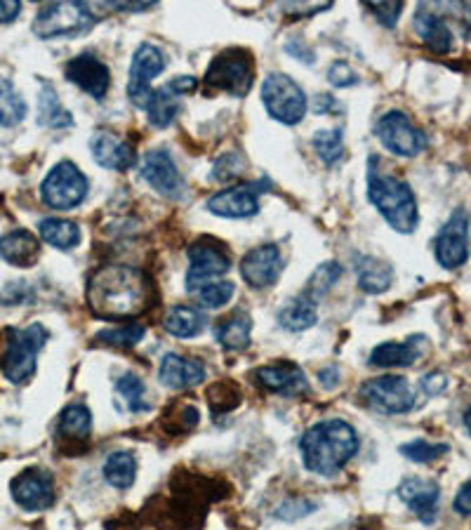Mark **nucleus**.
Returning a JSON list of instances; mask_svg holds the SVG:
<instances>
[{"instance_id":"obj_13","label":"nucleus","mask_w":471,"mask_h":530,"mask_svg":"<svg viewBox=\"0 0 471 530\" xmlns=\"http://www.w3.org/2000/svg\"><path fill=\"white\" fill-rule=\"evenodd\" d=\"M165 69V55L154 43H142L132 57L128 97L130 102L144 109L151 97V83Z\"/></svg>"},{"instance_id":"obj_9","label":"nucleus","mask_w":471,"mask_h":530,"mask_svg":"<svg viewBox=\"0 0 471 530\" xmlns=\"http://www.w3.org/2000/svg\"><path fill=\"white\" fill-rule=\"evenodd\" d=\"M361 399L384 415H403L415 408V389L401 375H384L361 387Z\"/></svg>"},{"instance_id":"obj_37","label":"nucleus","mask_w":471,"mask_h":530,"mask_svg":"<svg viewBox=\"0 0 471 530\" xmlns=\"http://www.w3.org/2000/svg\"><path fill=\"white\" fill-rule=\"evenodd\" d=\"M311 144H314V151L325 165H335L342 161L344 156L342 130H318L314 139H311Z\"/></svg>"},{"instance_id":"obj_26","label":"nucleus","mask_w":471,"mask_h":530,"mask_svg":"<svg viewBox=\"0 0 471 530\" xmlns=\"http://www.w3.org/2000/svg\"><path fill=\"white\" fill-rule=\"evenodd\" d=\"M394 283V269L389 262L377 257H361L358 260V286L368 295L387 293Z\"/></svg>"},{"instance_id":"obj_51","label":"nucleus","mask_w":471,"mask_h":530,"mask_svg":"<svg viewBox=\"0 0 471 530\" xmlns=\"http://www.w3.org/2000/svg\"><path fill=\"white\" fill-rule=\"evenodd\" d=\"M318 377H321V384L325 389H335L337 384H340V380H337V377H340V370L333 366H330L328 370H321V375Z\"/></svg>"},{"instance_id":"obj_19","label":"nucleus","mask_w":471,"mask_h":530,"mask_svg":"<svg viewBox=\"0 0 471 530\" xmlns=\"http://www.w3.org/2000/svg\"><path fill=\"white\" fill-rule=\"evenodd\" d=\"M255 380L260 382L264 389H269L271 394H281V396H300L309 389V380L307 375H304V370L290 361L271 363V366L257 368Z\"/></svg>"},{"instance_id":"obj_31","label":"nucleus","mask_w":471,"mask_h":530,"mask_svg":"<svg viewBox=\"0 0 471 530\" xmlns=\"http://www.w3.org/2000/svg\"><path fill=\"white\" fill-rule=\"evenodd\" d=\"M163 328L168 330L172 337H179V340H189V337H196L203 333L205 328V318L198 309L194 307H172L168 314H165Z\"/></svg>"},{"instance_id":"obj_53","label":"nucleus","mask_w":471,"mask_h":530,"mask_svg":"<svg viewBox=\"0 0 471 530\" xmlns=\"http://www.w3.org/2000/svg\"><path fill=\"white\" fill-rule=\"evenodd\" d=\"M464 427H467V432L471 436V406L467 408V413H464Z\"/></svg>"},{"instance_id":"obj_27","label":"nucleus","mask_w":471,"mask_h":530,"mask_svg":"<svg viewBox=\"0 0 471 530\" xmlns=\"http://www.w3.org/2000/svg\"><path fill=\"white\" fill-rule=\"evenodd\" d=\"M179 106H182V95L172 90L170 85H165V88L151 92L144 109H147V118L154 128H170L179 114Z\"/></svg>"},{"instance_id":"obj_24","label":"nucleus","mask_w":471,"mask_h":530,"mask_svg":"<svg viewBox=\"0 0 471 530\" xmlns=\"http://www.w3.org/2000/svg\"><path fill=\"white\" fill-rule=\"evenodd\" d=\"M41 255V243L38 238L26 229H12L5 236H0V260H5L12 267L26 269Z\"/></svg>"},{"instance_id":"obj_33","label":"nucleus","mask_w":471,"mask_h":530,"mask_svg":"<svg viewBox=\"0 0 471 530\" xmlns=\"http://www.w3.org/2000/svg\"><path fill=\"white\" fill-rule=\"evenodd\" d=\"M104 481L109 486H114L118 490H128L137 479V460L132 453H125V450H116L106 457L104 467Z\"/></svg>"},{"instance_id":"obj_52","label":"nucleus","mask_w":471,"mask_h":530,"mask_svg":"<svg viewBox=\"0 0 471 530\" xmlns=\"http://www.w3.org/2000/svg\"><path fill=\"white\" fill-rule=\"evenodd\" d=\"M335 102H330L328 95H318V104L314 106V109L318 111V114H323V111H333L335 109Z\"/></svg>"},{"instance_id":"obj_49","label":"nucleus","mask_w":471,"mask_h":530,"mask_svg":"<svg viewBox=\"0 0 471 530\" xmlns=\"http://www.w3.org/2000/svg\"><path fill=\"white\" fill-rule=\"evenodd\" d=\"M172 90H177L179 95H187V92H194L198 88V81L194 76H177V78H172V81L168 83Z\"/></svg>"},{"instance_id":"obj_6","label":"nucleus","mask_w":471,"mask_h":530,"mask_svg":"<svg viewBox=\"0 0 471 530\" xmlns=\"http://www.w3.org/2000/svg\"><path fill=\"white\" fill-rule=\"evenodd\" d=\"M262 102L269 116L283 125H297L307 116V95L293 78L285 74H271L262 83Z\"/></svg>"},{"instance_id":"obj_22","label":"nucleus","mask_w":471,"mask_h":530,"mask_svg":"<svg viewBox=\"0 0 471 530\" xmlns=\"http://www.w3.org/2000/svg\"><path fill=\"white\" fill-rule=\"evenodd\" d=\"M158 377L165 387L184 392V389L198 387L205 380V363L179 354H165L161 368H158Z\"/></svg>"},{"instance_id":"obj_40","label":"nucleus","mask_w":471,"mask_h":530,"mask_svg":"<svg viewBox=\"0 0 471 530\" xmlns=\"http://www.w3.org/2000/svg\"><path fill=\"white\" fill-rule=\"evenodd\" d=\"M340 276H342L340 264H337V262H323L321 267H316L314 274H311L307 295H304V297H309V300L323 297L330 288L335 286L337 281H340Z\"/></svg>"},{"instance_id":"obj_4","label":"nucleus","mask_w":471,"mask_h":530,"mask_svg":"<svg viewBox=\"0 0 471 530\" xmlns=\"http://www.w3.org/2000/svg\"><path fill=\"white\" fill-rule=\"evenodd\" d=\"M48 330L41 323H33L29 328L8 330V349L3 356V373L12 384L29 382L36 373L38 351L48 342Z\"/></svg>"},{"instance_id":"obj_36","label":"nucleus","mask_w":471,"mask_h":530,"mask_svg":"<svg viewBox=\"0 0 471 530\" xmlns=\"http://www.w3.org/2000/svg\"><path fill=\"white\" fill-rule=\"evenodd\" d=\"M236 293V286L231 281H212L205 283L198 290H194V300L198 307L203 309H220L224 304H229L231 297Z\"/></svg>"},{"instance_id":"obj_8","label":"nucleus","mask_w":471,"mask_h":530,"mask_svg":"<svg viewBox=\"0 0 471 530\" xmlns=\"http://www.w3.org/2000/svg\"><path fill=\"white\" fill-rule=\"evenodd\" d=\"M92 24H95V15L85 3H52L36 15L33 33L43 41H52V38L78 36Z\"/></svg>"},{"instance_id":"obj_48","label":"nucleus","mask_w":471,"mask_h":530,"mask_svg":"<svg viewBox=\"0 0 471 530\" xmlns=\"http://www.w3.org/2000/svg\"><path fill=\"white\" fill-rule=\"evenodd\" d=\"M330 5H318V8H311V5H302V3H283V12H288V15L293 17H302V15H316V12H323L328 10Z\"/></svg>"},{"instance_id":"obj_47","label":"nucleus","mask_w":471,"mask_h":530,"mask_svg":"<svg viewBox=\"0 0 471 530\" xmlns=\"http://www.w3.org/2000/svg\"><path fill=\"white\" fill-rule=\"evenodd\" d=\"M19 12H22V3H17V0H0V24L15 22Z\"/></svg>"},{"instance_id":"obj_14","label":"nucleus","mask_w":471,"mask_h":530,"mask_svg":"<svg viewBox=\"0 0 471 530\" xmlns=\"http://www.w3.org/2000/svg\"><path fill=\"white\" fill-rule=\"evenodd\" d=\"M10 493L24 512H45L55 502V481L45 469H26L12 479Z\"/></svg>"},{"instance_id":"obj_15","label":"nucleus","mask_w":471,"mask_h":530,"mask_svg":"<svg viewBox=\"0 0 471 530\" xmlns=\"http://www.w3.org/2000/svg\"><path fill=\"white\" fill-rule=\"evenodd\" d=\"M139 172H142L144 180H147L161 196L165 198L184 196L187 184H184L182 172L177 170L175 161H172V156L165 149L149 151V154L142 158Z\"/></svg>"},{"instance_id":"obj_42","label":"nucleus","mask_w":471,"mask_h":530,"mask_svg":"<svg viewBox=\"0 0 471 530\" xmlns=\"http://www.w3.org/2000/svg\"><path fill=\"white\" fill-rule=\"evenodd\" d=\"M314 509H316L314 502L297 498V500L283 502V505L276 509V516L281 521H297V519H302V516H309Z\"/></svg>"},{"instance_id":"obj_1","label":"nucleus","mask_w":471,"mask_h":530,"mask_svg":"<svg viewBox=\"0 0 471 530\" xmlns=\"http://www.w3.org/2000/svg\"><path fill=\"white\" fill-rule=\"evenodd\" d=\"M88 307L104 321H128L149 309L154 283L142 269L128 264H109L90 276Z\"/></svg>"},{"instance_id":"obj_21","label":"nucleus","mask_w":471,"mask_h":530,"mask_svg":"<svg viewBox=\"0 0 471 530\" xmlns=\"http://www.w3.org/2000/svg\"><path fill=\"white\" fill-rule=\"evenodd\" d=\"M398 498L413 509V514L422 523H431L436 519V512H439L441 488L436 481L413 476V479H406L398 486Z\"/></svg>"},{"instance_id":"obj_7","label":"nucleus","mask_w":471,"mask_h":530,"mask_svg":"<svg viewBox=\"0 0 471 530\" xmlns=\"http://www.w3.org/2000/svg\"><path fill=\"white\" fill-rule=\"evenodd\" d=\"M90 191L88 177L76 163L62 161L52 168L41 184L43 203L52 210H71L85 201Z\"/></svg>"},{"instance_id":"obj_46","label":"nucleus","mask_w":471,"mask_h":530,"mask_svg":"<svg viewBox=\"0 0 471 530\" xmlns=\"http://www.w3.org/2000/svg\"><path fill=\"white\" fill-rule=\"evenodd\" d=\"M455 512L462 514V516H471V481L464 483L460 488V493L455 495Z\"/></svg>"},{"instance_id":"obj_25","label":"nucleus","mask_w":471,"mask_h":530,"mask_svg":"<svg viewBox=\"0 0 471 530\" xmlns=\"http://www.w3.org/2000/svg\"><path fill=\"white\" fill-rule=\"evenodd\" d=\"M420 342L408 340V342H382L377 344L370 354V363L377 368H406L420 359Z\"/></svg>"},{"instance_id":"obj_41","label":"nucleus","mask_w":471,"mask_h":530,"mask_svg":"<svg viewBox=\"0 0 471 530\" xmlns=\"http://www.w3.org/2000/svg\"><path fill=\"white\" fill-rule=\"evenodd\" d=\"M446 453H448L446 443H431L424 439H415L401 446V455L408 457L410 462H417V465H427V462L439 460V457Z\"/></svg>"},{"instance_id":"obj_12","label":"nucleus","mask_w":471,"mask_h":530,"mask_svg":"<svg viewBox=\"0 0 471 530\" xmlns=\"http://www.w3.org/2000/svg\"><path fill=\"white\" fill-rule=\"evenodd\" d=\"M231 269V260L227 253L217 243L208 241H196L189 248V271H187V290L194 293L205 283H212L215 278H220Z\"/></svg>"},{"instance_id":"obj_43","label":"nucleus","mask_w":471,"mask_h":530,"mask_svg":"<svg viewBox=\"0 0 471 530\" xmlns=\"http://www.w3.org/2000/svg\"><path fill=\"white\" fill-rule=\"evenodd\" d=\"M368 10L373 12V15L380 19L384 26L394 29L398 17H401V12H403V3H368Z\"/></svg>"},{"instance_id":"obj_34","label":"nucleus","mask_w":471,"mask_h":530,"mask_svg":"<svg viewBox=\"0 0 471 530\" xmlns=\"http://www.w3.org/2000/svg\"><path fill=\"white\" fill-rule=\"evenodd\" d=\"M92 432V413L88 406L83 403H74L69 406L59 417V427L57 434L62 439H71V441H85Z\"/></svg>"},{"instance_id":"obj_5","label":"nucleus","mask_w":471,"mask_h":530,"mask_svg":"<svg viewBox=\"0 0 471 530\" xmlns=\"http://www.w3.org/2000/svg\"><path fill=\"white\" fill-rule=\"evenodd\" d=\"M255 83V71H252L250 52L231 48L224 50L212 59L205 71V85L208 88L229 92L234 97H245Z\"/></svg>"},{"instance_id":"obj_16","label":"nucleus","mask_w":471,"mask_h":530,"mask_svg":"<svg viewBox=\"0 0 471 530\" xmlns=\"http://www.w3.org/2000/svg\"><path fill=\"white\" fill-rule=\"evenodd\" d=\"M64 74L71 83L78 85L83 92H88L92 99L102 102L109 95L111 88V71L102 59H97L90 52H83L74 59H69V64L64 66Z\"/></svg>"},{"instance_id":"obj_30","label":"nucleus","mask_w":471,"mask_h":530,"mask_svg":"<svg viewBox=\"0 0 471 530\" xmlns=\"http://www.w3.org/2000/svg\"><path fill=\"white\" fill-rule=\"evenodd\" d=\"M316 321H318L316 302L304 295L297 297L293 302H288L281 311H278V323H281L283 330H290V333L309 330L311 326H316Z\"/></svg>"},{"instance_id":"obj_23","label":"nucleus","mask_w":471,"mask_h":530,"mask_svg":"<svg viewBox=\"0 0 471 530\" xmlns=\"http://www.w3.org/2000/svg\"><path fill=\"white\" fill-rule=\"evenodd\" d=\"M415 31L424 45L436 55H446L453 48V31L439 12L429 5H420L415 12Z\"/></svg>"},{"instance_id":"obj_10","label":"nucleus","mask_w":471,"mask_h":530,"mask_svg":"<svg viewBox=\"0 0 471 530\" xmlns=\"http://www.w3.org/2000/svg\"><path fill=\"white\" fill-rule=\"evenodd\" d=\"M377 137H380L384 149L403 158H413L427 149V135L420 128H415L410 118L401 111H389L380 118Z\"/></svg>"},{"instance_id":"obj_50","label":"nucleus","mask_w":471,"mask_h":530,"mask_svg":"<svg viewBox=\"0 0 471 530\" xmlns=\"http://www.w3.org/2000/svg\"><path fill=\"white\" fill-rule=\"evenodd\" d=\"M154 5H156V0H151V3H111L109 8L118 10V12H142V10L154 8Z\"/></svg>"},{"instance_id":"obj_28","label":"nucleus","mask_w":471,"mask_h":530,"mask_svg":"<svg viewBox=\"0 0 471 530\" xmlns=\"http://www.w3.org/2000/svg\"><path fill=\"white\" fill-rule=\"evenodd\" d=\"M252 337V318L243 311H236L229 318H224L215 328V340L227 351H243L250 347Z\"/></svg>"},{"instance_id":"obj_38","label":"nucleus","mask_w":471,"mask_h":530,"mask_svg":"<svg viewBox=\"0 0 471 530\" xmlns=\"http://www.w3.org/2000/svg\"><path fill=\"white\" fill-rule=\"evenodd\" d=\"M144 335H147V328L142 326V323H130V326H118V328H109V330H102L95 340L102 342V344H109V347H118V349H130L135 347L144 340Z\"/></svg>"},{"instance_id":"obj_2","label":"nucleus","mask_w":471,"mask_h":530,"mask_svg":"<svg viewBox=\"0 0 471 530\" xmlns=\"http://www.w3.org/2000/svg\"><path fill=\"white\" fill-rule=\"evenodd\" d=\"M361 441L356 429L344 420H323L309 427L300 441L304 467L318 476L340 474L354 460Z\"/></svg>"},{"instance_id":"obj_18","label":"nucleus","mask_w":471,"mask_h":530,"mask_svg":"<svg viewBox=\"0 0 471 530\" xmlns=\"http://www.w3.org/2000/svg\"><path fill=\"white\" fill-rule=\"evenodd\" d=\"M208 210L217 217H229V220H245L260 212V191L255 184H241L217 191L208 198Z\"/></svg>"},{"instance_id":"obj_3","label":"nucleus","mask_w":471,"mask_h":530,"mask_svg":"<svg viewBox=\"0 0 471 530\" xmlns=\"http://www.w3.org/2000/svg\"><path fill=\"white\" fill-rule=\"evenodd\" d=\"M368 201L375 205L377 212L398 234H413L417 222H420L410 184L377 170L375 156L368 161Z\"/></svg>"},{"instance_id":"obj_35","label":"nucleus","mask_w":471,"mask_h":530,"mask_svg":"<svg viewBox=\"0 0 471 530\" xmlns=\"http://www.w3.org/2000/svg\"><path fill=\"white\" fill-rule=\"evenodd\" d=\"M26 116V102L8 78H0V128L19 125Z\"/></svg>"},{"instance_id":"obj_44","label":"nucleus","mask_w":471,"mask_h":530,"mask_svg":"<svg viewBox=\"0 0 471 530\" xmlns=\"http://www.w3.org/2000/svg\"><path fill=\"white\" fill-rule=\"evenodd\" d=\"M328 81L330 85H335V88H349V85H354L358 78L356 71L351 69L347 62H335L328 69Z\"/></svg>"},{"instance_id":"obj_39","label":"nucleus","mask_w":471,"mask_h":530,"mask_svg":"<svg viewBox=\"0 0 471 530\" xmlns=\"http://www.w3.org/2000/svg\"><path fill=\"white\" fill-rule=\"evenodd\" d=\"M116 392L125 401L128 410H132V413H142V410H147V401H144L147 387H144V382L139 380L135 373L123 375L121 380L116 382Z\"/></svg>"},{"instance_id":"obj_45","label":"nucleus","mask_w":471,"mask_h":530,"mask_svg":"<svg viewBox=\"0 0 471 530\" xmlns=\"http://www.w3.org/2000/svg\"><path fill=\"white\" fill-rule=\"evenodd\" d=\"M446 387H448V377L443 373H429L422 377V389L429 396H439L441 392H446Z\"/></svg>"},{"instance_id":"obj_32","label":"nucleus","mask_w":471,"mask_h":530,"mask_svg":"<svg viewBox=\"0 0 471 530\" xmlns=\"http://www.w3.org/2000/svg\"><path fill=\"white\" fill-rule=\"evenodd\" d=\"M38 123L45 125V128H55V130H64L74 125L71 111L64 109L55 88L48 83H43L41 97H38Z\"/></svg>"},{"instance_id":"obj_20","label":"nucleus","mask_w":471,"mask_h":530,"mask_svg":"<svg viewBox=\"0 0 471 530\" xmlns=\"http://www.w3.org/2000/svg\"><path fill=\"white\" fill-rule=\"evenodd\" d=\"M90 151L97 165H102V168H109V170H118V172L132 168L137 161L135 149H132L125 139H121L109 130H97L95 135H92Z\"/></svg>"},{"instance_id":"obj_29","label":"nucleus","mask_w":471,"mask_h":530,"mask_svg":"<svg viewBox=\"0 0 471 530\" xmlns=\"http://www.w3.org/2000/svg\"><path fill=\"white\" fill-rule=\"evenodd\" d=\"M38 234L45 243L57 250H74L81 243V229L76 222L62 220V217H45L38 222Z\"/></svg>"},{"instance_id":"obj_17","label":"nucleus","mask_w":471,"mask_h":530,"mask_svg":"<svg viewBox=\"0 0 471 530\" xmlns=\"http://www.w3.org/2000/svg\"><path fill=\"white\" fill-rule=\"evenodd\" d=\"M283 271V255L281 248L274 243L260 245V248L250 250L241 260V276L250 288L264 290L271 288L278 281Z\"/></svg>"},{"instance_id":"obj_11","label":"nucleus","mask_w":471,"mask_h":530,"mask_svg":"<svg viewBox=\"0 0 471 530\" xmlns=\"http://www.w3.org/2000/svg\"><path fill=\"white\" fill-rule=\"evenodd\" d=\"M436 260L443 269H460L469 260V212L457 208L443 224L434 243Z\"/></svg>"}]
</instances>
